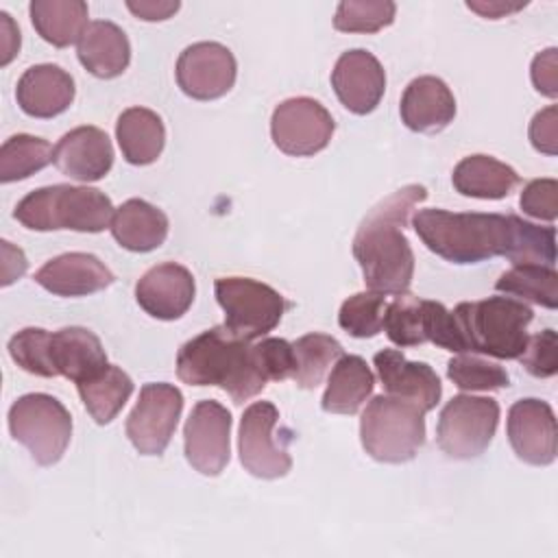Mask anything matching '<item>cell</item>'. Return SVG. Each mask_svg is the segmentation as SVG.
Wrapping results in <instances>:
<instances>
[{
  "mask_svg": "<svg viewBox=\"0 0 558 558\" xmlns=\"http://www.w3.org/2000/svg\"><path fill=\"white\" fill-rule=\"evenodd\" d=\"M412 227L421 242L451 264H477L508 257L517 264L556 262V229L527 222L519 216L418 209Z\"/></svg>",
  "mask_w": 558,
  "mask_h": 558,
  "instance_id": "cell-1",
  "label": "cell"
},
{
  "mask_svg": "<svg viewBox=\"0 0 558 558\" xmlns=\"http://www.w3.org/2000/svg\"><path fill=\"white\" fill-rule=\"evenodd\" d=\"M427 198L425 185L410 183L379 201L360 222L353 255L371 292L405 294L414 277V253L403 235L410 211Z\"/></svg>",
  "mask_w": 558,
  "mask_h": 558,
  "instance_id": "cell-2",
  "label": "cell"
},
{
  "mask_svg": "<svg viewBox=\"0 0 558 558\" xmlns=\"http://www.w3.org/2000/svg\"><path fill=\"white\" fill-rule=\"evenodd\" d=\"M177 375L187 386H218L235 405L259 395L266 377L248 340L225 325L211 327L187 340L177 353Z\"/></svg>",
  "mask_w": 558,
  "mask_h": 558,
  "instance_id": "cell-3",
  "label": "cell"
},
{
  "mask_svg": "<svg viewBox=\"0 0 558 558\" xmlns=\"http://www.w3.org/2000/svg\"><path fill=\"white\" fill-rule=\"evenodd\" d=\"M109 196L87 185H46L28 192L15 207L13 218L31 231H81L100 233L111 225Z\"/></svg>",
  "mask_w": 558,
  "mask_h": 558,
  "instance_id": "cell-4",
  "label": "cell"
},
{
  "mask_svg": "<svg viewBox=\"0 0 558 558\" xmlns=\"http://www.w3.org/2000/svg\"><path fill=\"white\" fill-rule=\"evenodd\" d=\"M464 351L497 360H517L527 344V325L534 318L530 305L512 296H488L460 303L453 310Z\"/></svg>",
  "mask_w": 558,
  "mask_h": 558,
  "instance_id": "cell-5",
  "label": "cell"
},
{
  "mask_svg": "<svg viewBox=\"0 0 558 558\" xmlns=\"http://www.w3.org/2000/svg\"><path fill=\"white\" fill-rule=\"evenodd\" d=\"M360 440L377 462H410L425 442V412L412 401L377 395L362 412Z\"/></svg>",
  "mask_w": 558,
  "mask_h": 558,
  "instance_id": "cell-6",
  "label": "cell"
},
{
  "mask_svg": "<svg viewBox=\"0 0 558 558\" xmlns=\"http://www.w3.org/2000/svg\"><path fill=\"white\" fill-rule=\"evenodd\" d=\"M9 432L41 466L57 464L72 438V416L46 392H28L9 408Z\"/></svg>",
  "mask_w": 558,
  "mask_h": 558,
  "instance_id": "cell-7",
  "label": "cell"
},
{
  "mask_svg": "<svg viewBox=\"0 0 558 558\" xmlns=\"http://www.w3.org/2000/svg\"><path fill=\"white\" fill-rule=\"evenodd\" d=\"M214 290L225 327L248 342L272 331L286 312V299L275 288L248 277H220Z\"/></svg>",
  "mask_w": 558,
  "mask_h": 558,
  "instance_id": "cell-8",
  "label": "cell"
},
{
  "mask_svg": "<svg viewBox=\"0 0 558 558\" xmlns=\"http://www.w3.org/2000/svg\"><path fill=\"white\" fill-rule=\"evenodd\" d=\"M499 403L490 397L456 395L445 403L436 425L438 447L453 460L482 456L497 429Z\"/></svg>",
  "mask_w": 558,
  "mask_h": 558,
  "instance_id": "cell-9",
  "label": "cell"
},
{
  "mask_svg": "<svg viewBox=\"0 0 558 558\" xmlns=\"http://www.w3.org/2000/svg\"><path fill=\"white\" fill-rule=\"evenodd\" d=\"M183 412V395L172 384H144L126 418V436L137 453L161 456Z\"/></svg>",
  "mask_w": 558,
  "mask_h": 558,
  "instance_id": "cell-10",
  "label": "cell"
},
{
  "mask_svg": "<svg viewBox=\"0 0 558 558\" xmlns=\"http://www.w3.org/2000/svg\"><path fill=\"white\" fill-rule=\"evenodd\" d=\"M336 122L331 113L314 98L296 96L279 102L270 118V137L275 146L290 157H312L327 148Z\"/></svg>",
  "mask_w": 558,
  "mask_h": 558,
  "instance_id": "cell-11",
  "label": "cell"
},
{
  "mask_svg": "<svg viewBox=\"0 0 558 558\" xmlns=\"http://www.w3.org/2000/svg\"><path fill=\"white\" fill-rule=\"evenodd\" d=\"M183 449L194 471L220 475L231 458V412L214 399L198 401L183 427Z\"/></svg>",
  "mask_w": 558,
  "mask_h": 558,
  "instance_id": "cell-12",
  "label": "cell"
},
{
  "mask_svg": "<svg viewBox=\"0 0 558 558\" xmlns=\"http://www.w3.org/2000/svg\"><path fill=\"white\" fill-rule=\"evenodd\" d=\"M277 421L279 410L270 401L251 403L240 418V462L251 475L262 480L283 477L292 469L290 453L286 451L283 445L275 440Z\"/></svg>",
  "mask_w": 558,
  "mask_h": 558,
  "instance_id": "cell-13",
  "label": "cell"
},
{
  "mask_svg": "<svg viewBox=\"0 0 558 558\" xmlns=\"http://www.w3.org/2000/svg\"><path fill=\"white\" fill-rule=\"evenodd\" d=\"M177 83L194 100L222 98L235 83L238 63L233 52L218 41H196L177 59Z\"/></svg>",
  "mask_w": 558,
  "mask_h": 558,
  "instance_id": "cell-14",
  "label": "cell"
},
{
  "mask_svg": "<svg viewBox=\"0 0 558 558\" xmlns=\"http://www.w3.org/2000/svg\"><path fill=\"white\" fill-rule=\"evenodd\" d=\"M508 440L519 460L532 466H547L556 460L558 429L549 403L541 399H519L508 410Z\"/></svg>",
  "mask_w": 558,
  "mask_h": 558,
  "instance_id": "cell-15",
  "label": "cell"
},
{
  "mask_svg": "<svg viewBox=\"0 0 558 558\" xmlns=\"http://www.w3.org/2000/svg\"><path fill=\"white\" fill-rule=\"evenodd\" d=\"M331 87L338 100L355 116L377 109L386 92V72L379 59L362 48L347 50L331 70Z\"/></svg>",
  "mask_w": 558,
  "mask_h": 558,
  "instance_id": "cell-16",
  "label": "cell"
},
{
  "mask_svg": "<svg viewBox=\"0 0 558 558\" xmlns=\"http://www.w3.org/2000/svg\"><path fill=\"white\" fill-rule=\"evenodd\" d=\"M196 294L192 272L174 262L157 264L146 270L135 283V299L140 307L159 320L181 318Z\"/></svg>",
  "mask_w": 558,
  "mask_h": 558,
  "instance_id": "cell-17",
  "label": "cell"
},
{
  "mask_svg": "<svg viewBox=\"0 0 558 558\" xmlns=\"http://www.w3.org/2000/svg\"><path fill=\"white\" fill-rule=\"evenodd\" d=\"M373 364L386 395L412 401L423 412H429L438 405L442 386L429 364L410 362L399 349H384L375 353Z\"/></svg>",
  "mask_w": 558,
  "mask_h": 558,
  "instance_id": "cell-18",
  "label": "cell"
},
{
  "mask_svg": "<svg viewBox=\"0 0 558 558\" xmlns=\"http://www.w3.org/2000/svg\"><path fill=\"white\" fill-rule=\"evenodd\" d=\"M52 163L74 181H100L113 166L111 140L98 126H76L57 142Z\"/></svg>",
  "mask_w": 558,
  "mask_h": 558,
  "instance_id": "cell-19",
  "label": "cell"
},
{
  "mask_svg": "<svg viewBox=\"0 0 558 558\" xmlns=\"http://www.w3.org/2000/svg\"><path fill=\"white\" fill-rule=\"evenodd\" d=\"M35 281L57 296H87L109 288L113 272L92 253H63L48 259Z\"/></svg>",
  "mask_w": 558,
  "mask_h": 558,
  "instance_id": "cell-20",
  "label": "cell"
},
{
  "mask_svg": "<svg viewBox=\"0 0 558 558\" xmlns=\"http://www.w3.org/2000/svg\"><path fill=\"white\" fill-rule=\"evenodd\" d=\"M399 113L410 131L440 133L456 118V98L442 78L418 76L403 89Z\"/></svg>",
  "mask_w": 558,
  "mask_h": 558,
  "instance_id": "cell-21",
  "label": "cell"
},
{
  "mask_svg": "<svg viewBox=\"0 0 558 558\" xmlns=\"http://www.w3.org/2000/svg\"><path fill=\"white\" fill-rule=\"evenodd\" d=\"M15 100L31 118L61 116L74 100V78L54 63L31 65L17 81Z\"/></svg>",
  "mask_w": 558,
  "mask_h": 558,
  "instance_id": "cell-22",
  "label": "cell"
},
{
  "mask_svg": "<svg viewBox=\"0 0 558 558\" xmlns=\"http://www.w3.org/2000/svg\"><path fill=\"white\" fill-rule=\"evenodd\" d=\"M50 366L54 377L83 384L100 375L109 362L98 336L85 327H63L50 333Z\"/></svg>",
  "mask_w": 558,
  "mask_h": 558,
  "instance_id": "cell-23",
  "label": "cell"
},
{
  "mask_svg": "<svg viewBox=\"0 0 558 558\" xmlns=\"http://www.w3.org/2000/svg\"><path fill=\"white\" fill-rule=\"evenodd\" d=\"M81 65L96 78L120 76L131 61V44L124 31L109 20H94L76 48Z\"/></svg>",
  "mask_w": 558,
  "mask_h": 558,
  "instance_id": "cell-24",
  "label": "cell"
},
{
  "mask_svg": "<svg viewBox=\"0 0 558 558\" xmlns=\"http://www.w3.org/2000/svg\"><path fill=\"white\" fill-rule=\"evenodd\" d=\"M168 216L142 198L124 201L109 225L116 242L133 253L159 248L168 238Z\"/></svg>",
  "mask_w": 558,
  "mask_h": 558,
  "instance_id": "cell-25",
  "label": "cell"
},
{
  "mask_svg": "<svg viewBox=\"0 0 558 558\" xmlns=\"http://www.w3.org/2000/svg\"><path fill=\"white\" fill-rule=\"evenodd\" d=\"M451 183L462 196L499 201L517 187L519 174L514 168L490 155H469L453 168Z\"/></svg>",
  "mask_w": 558,
  "mask_h": 558,
  "instance_id": "cell-26",
  "label": "cell"
},
{
  "mask_svg": "<svg viewBox=\"0 0 558 558\" xmlns=\"http://www.w3.org/2000/svg\"><path fill=\"white\" fill-rule=\"evenodd\" d=\"M116 140L122 157L133 166L157 161L166 144V126L161 118L146 107H129L118 116Z\"/></svg>",
  "mask_w": 558,
  "mask_h": 558,
  "instance_id": "cell-27",
  "label": "cell"
},
{
  "mask_svg": "<svg viewBox=\"0 0 558 558\" xmlns=\"http://www.w3.org/2000/svg\"><path fill=\"white\" fill-rule=\"evenodd\" d=\"M375 375L360 355H342L327 379L320 408L329 414H355L373 395Z\"/></svg>",
  "mask_w": 558,
  "mask_h": 558,
  "instance_id": "cell-28",
  "label": "cell"
},
{
  "mask_svg": "<svg viewBox=\"0 0 558 558\" xmlns=\"http://www.w3.org/2000/svg\"><path fill=\"white\" fill-rule=\"evenodd\" d=\"M28 13L37 35L57 48L78 44L89 26V9L83 0H33Z\"/></svg>",
  "mask_w": 558,
  "mask_h": 558,
  "instance_id": "cell-29",
  "label": "cell"
},
{
  "mask_svg": "<svg viewBox=\"0 0 558 558\" xmlns=\"http://www.w3.org/2000/svg\"><path fill=\"white\" fill-rule=\"evenodd\" d=\"M83 405L98 425L111 423L133 395V379L118 366L109 364L100 375L76 384Z\"/></svg>",
  "mask_w": 558,
  "mask_h": 558,
  "instance_id": "cell-30",
  "label": "cell"
},
{
  "mask_svg": "<svg viewBox=\"0 0 558 558\" xmlns=\"http://www.w3.org/2000/svg\"><path fill=\"white\" fill-rule=\"evenodd\" d=\"M495 290L547 310L558 307V272L554 270V266L517 264L499 275Z\"/></svg>",
  "mask_w": 558,
  "mask_h": 558,
  "instance_id": "cell-31",
  "label": "cell"
},
{
  "mask_svg": "<svg viewBox=\"0 0 558 558\" xmlns=\"http://www.w3.org/2000/svg\"><path fill=\"white\" fill-rule=\"evenodd\" d=\"M54 157V148L44 137L17 133L0 148V181L13 183L44 170Z\"/></svg>",
  "mask_w": 558,
  "mask_h": 558,
  "instance_id": "cell-32",
  "label": "cell"
},
{
  "mask_svg": "<svg viewBox=\"0 0 558 558\" xmlns=\"http://www.w3.org/2000/svg\"><path fill=\"white\" fill-rule=\"evenodd\" d=\"M292 347L296 357V371L292 379L299 388L305 390L316 388L327 371L344 355L342 344L336 338L318 331L301 336L296 342H292Z\"/></svg>",
  "mask_w": 558,
  "mask_h": 558,
  "instance_id": "cell-33",
  "label": "cell"
},
{
  "mask_svg": "<svg viewBox=\"0 0 558 558\" xmlns=\"http://www.w3.org/2000/svg\"><path fill=\"white\" fill-rule=\"evenodd\" d=\"M425 299L412 294H399L384 312V331L397 347H418L425 338Z\"/></svg>",
  "mask_w": 558,
  "mask_h": 558,
  "instance_id": "cell-34",
  "label": "cell"
},
{
  "mask_svg": "<svg viewBox=\"0 0 558 558\" xmlns=\"http://www.w3.org/2000/svg\"><path fill=\"white\" fill-rule=\"evenodd\" d=\"M447 377L460 390H499L510 386V377L497 362L484 360L473 353H458L447 362Z\"/></svg>",
  "mask_w": 558,
  "mask_h": 558,
  "instance_id": "cell-35",
  "label": "cell"
},
{
  "mask_svg": "<svg viewBox=\"0 0 558 558\" xmlns=\"http://www.w3.org/2000/svg\"><path fill=\"white\" fill-rule=\"evenodd\" d=\"M397 4L390 0H344L336 7L333 28L340 33H377L395 22Z\"/></svg>",
  "mask_w": 558,
  "mask_h": 558,
  "instance_id": "cell-36",
  "label": "cell"
},
{
  "mask_svg": "<svg viewBox=\"0 0 558 558\" xmlns=\"http://www.w3.org/2000/svg\"><path fill=\"white\" fill-rule=\"evenodd\" d=\"M386 305V296L379 292H357L340 305L338 325L353 338H373L384 327Z\"/></svg>",
  "mask_w": 558,
  "mask_h": 558,
  "instance_id": "cell-37",
  "label": "cell"
},
{
  "mask_svg": "<svg viewBox=\"0 0 558 558\" xmlns=\"http://www.w3.org/2000/svg\"><path fill=\"white\" fill-rule=\"evenodd\" d=\"M11 360L26 373L37 377H54L50 366V331L26 327L9 340Z\"/></svg>",
  "mask_w": 558,
  "mask_h": 558,
  "instance_id": "cell-38",
  "label": "cell"
},
{
  "mask_svg": "<svg viewBox=\"0 0 558 558\" xmlns=\"http://www.w3.org/2000/svg\"><path fill=\"white\" fill-rule=\"evenodd\" d=\"M257 364L264 373V377L270 381H283L292 379L296 371V357L294 347L283 338H264L257 344H253Z\"/></svg>",
  "mask_w": 558,
  "mask_h": 558,
  "instance_id": "cell-39",
  "label": "cell"
},
{
  "mask_svg": "<svg viewBox=\"0 0 558 558\" xmlns=\"http://www.w3.org/2000/svg\"><path fill=\"white\" fill-rule=\"evenodd\" d=\"M423 305H425V338H427V342H434L436 347L451 351V353H466L458 323L453 318V312H449L438 301H423Z\"/></svg>",
  "mask_w": 558,
  "mask_h": 558,
  "instance_id": "cell-40",
  "label": "cell"
},
{
  "mask_svg": "<svg viewBox=\"0 0 558 558\" xmlns=\"http://www.w3.org/2000/svg\"><path fill=\"white\" fill-rule=\"evenodd\" d=\"M525 371L534 377H554L558 371V336L554 329H543L541 333L527 338L525 351L517 357Z\"/></svg>",
  "mask_w": 558,
  "mask_h": 558,
  "instance_id": "cell-41",
  "label": "cell"
},
{
  "mask_svg": "<svg viewBox=\"0 0 558 558\" xmlns=\"http://www.w3.org/2000/svg\"><path fill=\"white\" fill-rule=\"evenodd\" d=\"M523 214L554 222L558 218V181L556 179H534L530 181L519 198Z\"/></svg>",
  "mask_w": 558,
  "mask_h": 558,
  "instance_id": "cell-42",
  "label": "cell"
},
{
  "mask_svg": "<svg viewBox=\"0 0 558 558\" xmlns=\"http://www.w3.org/2000/svg\"><path fill=\"white\" fill-rule=\"evenodd\" d=\"M530 142L543 155L554 157L558 153V109H556V105L541 109L532 118Z\"/></svg>",
  "mask_w": 558,
  "mask_h": 558,
  "instance_id": "cell-43",
  "label": "cell"
},
{
  "mask_svg": "<svg viewBox=\"0 0 558 558\" xmlns=\"http://www.w3.org/2000/svg\"><path fill=\"white\" fill-rule=\"evenodd\" d=\"M556 48H547L543 52H538L532 61V83L536 87V92H541L547 98H556L558 96V61H556Z\"/></svg>",
  "mask_w": 558,
  "mask_h": 558,
  "instance_id": "cell-44",
  "label": "cell"
},
{
  "mask_svg": "<svg viewBox=\"0 0 558 558\" xmlns=\"http://www.w3.org/2000/svg\"><path fill=\"white\" fill-rule=\"evenodd\" d=\"M179 2L177 0H129L126 9L144 22H163L168 17H172L179 11Z\"/></svg>",
  "mask_w": 558,
  "mask_h": 558,
  "instance_id": "cell-45",
  "label": "cell"
},
{
  "mask_svg": "<svg viewBox=\"0 0 558 558\" xmlns=\"http://www.w3.org/2000/svg\"><path fill=\"white\" fill-rule=\"evenodd\" d=\"M2 286H11L15 279H20L26 268H28V262H26V255L22 253V248H15L11 242L2 240Z\"/></svg>",
  "mask_w": 558,
  "mask_h": 558,
  "instance_id": "cell-46",
  "label": "cell"
},
{
  "mask_svg": "<svg viewBox=\"0 0 558 558\" xmlns=\"http://www.w3.org/2000/svg\"><path fill=\"white\" fill-rule=\"evenodd\" d=\"M0 31H2V57H0V65H9L11 59L17 54L20 50V28L15 26V22L11 20L9 13H0Z\"/></svg>",
  "mask_w": 558,
  "mask_h": 558,
  "instance_id": "cell-47",
  "label": "cell"
},
{
  "mask_svg": "<svg viewBox=\"0 0 558 558\" xmlns=\"http://www.w3.org/2000/svg\"><path fill=\"white\" fill-rule=\"evenodd\" d=\"M466 7L475 13H480L486 20H499L506 17L519 9L525 7V2H501V0H488V2H466Z\"/></svg>",
  "mask_w": 558,
  "mask_h": 558,
  "instance_id": "cell-48",
  "label": "cell"
}]
</instances>
